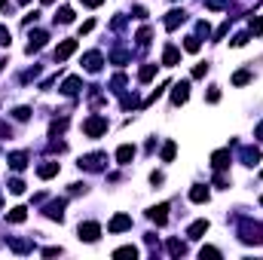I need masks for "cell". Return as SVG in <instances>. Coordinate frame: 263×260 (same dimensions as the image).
<instances>
[{"instance_id":"obj_46","label":"cell","mask_w":263,"mask_h":260,"mask_svg":"<svg viewBox=\"0 0 263 260\" xmlns=\"http://www.w3.org/2000/svg\"><path fill=\"white\" fill-rule=\"evenodd\" d=\"M257 135H260V138H263V123H260V126H257Z\"/></svg>"},{"instance_id":"obj_49","label":"cell","mask_w":263,"mask_h":260,"mask_svg":"<svg viewBox=\"0 0 263 260\" xmlns=\"http://www.w3.org/2000/svg\"><path fill=\"white\" fill-rule=\"evenodd\" d=\"M3 64H6V61H0V67H3Z\"/></svg>"},{"instance_id":"obj_23","label":"cell","mask_w":263,"mask_h":260,"mask_svg":"<svg viewBox=\"0 0 263 260\" xmlns=\"http://www.w3.org/2000/svg\"><path fill=\"white\" fill-rule=\"evenodd\" d=\"M55 22L71 25V22H74V9H71V6H61V9H58V15H55Z\"/></svg>"},{"instance_id":"obj_48","label":"cell","mask_w":263,"mask_h":260,"mask_svg":"<svg viewBox=\"0 0 263 260\" xmlns=\"http://www.w3.org/2000/svg\"><path fill=\"white\" fill-rule=\"evenodd\" d=\"M0 205H3V196H0Z\"/></svg>"},{"instance_id":"obj_4","label":"cell","mask_w":263,"mask_h":260,"mask_svg":"<svg viewBox=\"0 0 263 260\" xmlns=\"http://www.w3.org/2000/svg\"><path fill=\"white\" fill-rule=\"evenodd\" d=\"M187 98H190V83H174L171 86V104H174V107H181Z\"/></svg>"},{"instance_id":"obj_37","label":"cell","mask_w":263,"mask_h":260,"mask_svg":"<svg viewBox=\"0 0 263 260\" xmlns=\"http://www.w3.org/2000/svg\"><path fill=\"white\" fill-rule=\"evenodd\" d=\"M208 74V64H196L193 67V77H205Z\"/></svg>"},{"instance_id":"obj_8","label":"cell","mask_w":263,"mask_h":260,"mask_svg":"<svg viewBox=\"0 0 263 260\" xmlns=\"http://www.w3.org/2000/svg\"><path fill=\"white\" fill-rule=\"evenodd\" d=\"M147 217H150L153 223H159V227H162V223L168 220V205H165V202H162V205H153L150 211H147Z\"/></svg>"},{"instance_id":"obj_14","label":"cell","mask_w":263,"mask_h":260,"mask_svg":"<svg viewBox=\"0 0 263 260\" xmlns=\"http://www.w3.org/2000/svg\"><path fill=\"white\" fill-rule=\"evenodd\" d=\"M80 86H83L80 77H67V80L61 83V92H64V95H77V92H80Z\"/></svg>"},{"instance_id":"obj_27","label":"cell","mask_w":263,"mask_h":260,"mask_svg":"<svg viewBox=\"0 0 263 260\" xmlns=\"http://www.w3.org/2000/svg\"><path fill=\"white\" fill-rule=\"evenodd\" d=\"M174 153H178V144L168 141V144L162 147V162H171V159H174Z\"/></svg>"},{"instance_id":"obj_32","label":"cell","mask_w":263,"mask_h":260,"mask_svg":"<svg viewBox=\"0 0 263 260\" xmlns=\"http://www.w3.org/2000/svg\"><path fill=\"white\" fill-rule=\"evenodd\" d=\"M248 80H251V74H248V71H239V74L233 77V83H236V86H245Z\"/></svg>"},{"instance_id":"obj_36","label":"cell","mask_w":263,"mask_h":260,"mask_svg":"<svg viewBox=\"0 0 263 260\" xmlns=\"http://www.w3.org/2000/svg\"><path fill=\"white\" fill-rule=\"evenodd\" d=\"M230 43H233V46H245V43H248V34H236Z\"/></svg>"},{"instance_id":"obj_10","label":"cell","mask_w":263,"mask_h":260,"mask_svg":"<svg viewBox=\"0 0 263 260\" xmlns=\"http://www.w3.org/2000/svg\"><path fill=\"white\" fill-rule=\"evenodd\" d=\"M74 52H77V40H64V43H58V49H55V61L71 58Z\"/></svg>"},{"instance_id":"obj_3","label":"cell","mask_w":263,"mask_h":260,"mask_svg":"<svg viewBox=\"0 0 263 260\" xmlns=\"http://www.w3.org/2000/svg\"><path fill=\"white\" fill-rule=\"evenodd\" d=\"M98 236H101V227H98L95 220L80 223V239H83V242H98Z\"/></svg>"},{"instance_id":"obj_18","label":"cell","mask_w":263,"mask_h":260,"mask_svg":"<svg viewBox=\"0 0 263 260\" xmlns=\"http://www.w3.org/2000/svg\"><path fill=\"white\" fill-rule=\"evenodd\" d=\"M178 61H181V52L174 49V46H165V52H162V64L171 67V64H178Z\"/></svg>"},{"instance_id":"obj_39","label":"cell","mask_w":263,"mask_h":260,"mask_svg":"<svg viewBox=\"0 0 263 260\" xmlns=\"http://www.w3.org/2000/svg\"><path fill=\"white\" fill-rule=\"evenodd\" d=\"M196 31H199V34H205V37H208V34H211V28H208V22H199V25H196Z\"/></svg>"},{"instance_id":"obj_9","label":"cell","mask_w":263,"mask_h":260,"mask_svg":"<svg viewBox=\"0 0 263 260\" xmlns=\"http://www.w3.org/2000/svg\"><path fill=\"white\" fill-rule=\"evenodd\" d=\"M107 230L110 233H122V230H132V217L129 214H116L110 223H107Z\"/></svg>"},{"instance_id":"obj_34","label":"cell","mask_w":263,"mask_h":260,"mask_svg":"<svg viewBox=\"0 0 263 260\" xmlns=\"http://www.w3.org/2000/svg\"><path fill=\"white\" fill-rule=\"evenodd\" d=\"M248 28H251V34H263V19H251Z\"/></svg>"},{"instance_id":"obj_25","label":"cell","mask_w":263,"mask_h":260,"mask_svg":"<svg viewBox=\"0 0 263 260\" xmlns=\"http://www.w3.org/2000/svg\"><path fill=\"white\" fill-rule=\"evenodd\" d=\"M153 77H156V64H144L141 74H138V80H141V83H150Z\"/></svg>"},{"instance_id":"obj_38","label":"cell","mask_w":263,"mask_h":260,"mask_svg":"<svg viewBox=\"0 0 263 260\" xmlns=\"http://www.w3.org/2000/svg\"><path fill=\"white\" fill-rule=\"evenodd\" d=\"M208 101H211V104H214V101H220V89H217V86H214L211 92H208Z\"/></svg>"},{"instance_id":"obj_7","label":"cell","mask_w":263,"mask_h":260,"mask_svg":"<svg viewBox=\"0 0 263 260\" xmlns=\"http://www.w3.org/2000/svg\"><path fill=\"white\" fill-rule=\"evenodd\" d=\"M184 22H187V12H184V9H171V12L165 15V28H168V31H178Z\"/></svg>"},{"instance_id":"obj_47","label":"cell","mask_w":263,"mask_h":260,"mask_svg":"<svg viewBox=\"0 0 263 260\" xmlns=\"http://www.w3.org/2000/svg\"><path fill=\"white\" fill-rule=\"evenodd\" d=\"M43 3H55V0H43Z\"/></svg>"},{"instance_id":"obj_40","label":"cell","mask_w":263,"mask_h":260,"mask_svg":"<svg viewBox=\"0 0 263 260\" xmlns=\"http://www.w3.org/2000/svg\"><path fill=\"white\" fill-rule=\"evenodd\" d=\"M0 12H12V0H0Z\"/></svg>"},{"instance_id":"obj_30","label":"cell","mask_w":263,"mask_h":260,"mask_svg":"<svg viewBox=\"0 0 263 260\" xmlns=\"http://www.w3.org/2000/svg\"><path fill=\"white\" fill-rule=\"evenodd\" d=\"M138 43H141V46H147L150 43V28H141V31H138V37H135Z\"/></svg>"},{"instance_id":"obj_42","label":"cell","mask_w":263,"mask_h":260,"mask_svg":"<svg viewBox=\"0 0 263 260\" xmlns=\"http://www.w3.org/2000/svg\"><path fill=\"white\" fill-rule=\"evenodd\" d=\"M226 31H230V22H223V25L217 28V34H214V37H223V34H226Z\"/></svg>"},{"instance_id":"obj_17","label":"cell","mask_w":263,"mask_h":260,"mask_svg":"<svg viewBox=\"0 0 263 260\" xmlns=\"http://www.w3.org/2000/svg\"><path fill=\"white\" fill-rule=\"evenodd\" d=\"M37 175H40L43 181H49V178H55V175H58V162H43V165L37 168Z\"/></svg>"},{"instance_id":"obj_2","label":"cell","mask_w":263,"mask_h":260,"mask_svg":"<svg viewBox=\"0 0 263 260\" xmlns=\"http://www.w3.org/2000/svg\"><path fill=\"white\" fill-rule=\"evenodd\" d=\"M104 162H107V153H89L80 159V168H89V171H101Z\"/></svg>"},{"instance_id":"obj_1","label":"cell","mask_w":263,"mask_h":260,"mask_svg":"<svg viewBox=\"0 0 263 260\" xmlns=\"http://www.w3.org/2000/svg\"><path fill=\"white\" fill-rule=\"evenodd\" d=\"M83 132L89 135V138H98V135H104V132H107V119L95 113V116H89V119L83 123Z\"/></svg>"},{"instance_id":"obj_28","label":"cell","mask_w":263,"mask_h":260,"mask_svg":"<svg viewBox=\"0 0 263 260\" xmlns=\"http://www.w3.org/2000/svg\"><path fill=\"white\" fill-rule=\"evenodd\" d=\"M184 49H187V52H199V49H202L199 37H187V40H184Z\"/></svg>"},{"instance_id":"obj_15","label":"cell","mask_w":263,"mask_h":260,"mask_svg":"<svg viewBox=\"0 0 263 260\" xmlns=\"http://www.w3.org/2000/svg\"><path fill=\"white\" fill-rule=\"evenodd\" d=\"M6 162H9V168L22 171V168L28 165V153H22V150H19V153H9V159H6Z\"/></svg>"},{"instance_id":"obj_21","label":"cell","mask_w":263,"mask_h":260,"mask_svg":"<svg viewBox=\"0 0 263 260\" xmlns=\"http://www.w3.org/2000/svg\"><path fill=\"white\" fill-rule=\"evenodd\" d=\"M168 254L171 257H184L187 254V245H184V242H178V239H168Z\"/></svg>"},{"instance_id":"obj_19","label":"cell","mask_w":263,"mask_h":260,"mask_svg":"<svg viewBox=\"0 0 263 260\" xmlns=\"http://www.w3.org/2000/svg\"><path fill=\"white\" fill-rule=\"evenodd\" d=\"M202 233H208V220H196V223H190V230H187L190 239H202Z\"/></svg>"},{"instance_id":"obj_41","label":"cell","mask_w":263,"mask_h":260,"mask_svg":"<svg viewBox=\"0 0 263 260\" xmlns=\"http://www.w3.org/2000/svg\"><path fill=\"white\" fill-rule=\"evenodd\" d=\"M92 28H95V22H92V19H89V22H83V28H80V34H89Z\"/></svg>"},{"instance_id":"obj_13","label":"cell","mask_w":263,"mask_h":260,"mask_svg":"<svg viewBox=\"0 0 263 260\" xmlns=\"http://www.w3.org/2000/svg\"><path fill=\"white\" fill-rule=\"evenodd\" d=\"M135 159V147L132 144H122L119 150H116V162H122V165H129Z\"/></svg>"},{"instance_id":"obj_24","label":"cell","mask_w":263,"mask_h":260,"mask_svg":"<svg viewBox=\"0 0 263 260\" xmlns=\"http://www.w3.org/2000/svg\"><path fill=\"white\" fill-rule=\"evenodd\" d=\"M242 159L248 162V165H254V162L260 159V150H257V147H245V150H242Z\"/></svg>"},{"instance_id":"obj_12","label":"cell","mask_w":263,"mask_h":260,"mask_svg":"<svg viewBox=\"0 0 263 260\" xmlns=\"http://www.w3.org/2000/svg\"><path fill=\"white\" fill-rule=\"evenodd\" d=\"M230 159H233V156H230V150H217V153H211V165H214L217 171L230 165Z\"/></svg>"},{"instance_id":"obj_35","label":"cell","mask_w":263,"mask_h":260,"mask_svg":"<svg viewBox=\"0 0 263 260\" xmlns=\"http://www.w3.org/2000/svg\"><path fill=\"white\" fill-rule=\"evenodd\" d=\"M0 46H9V28L0 25Z\"/></svg>"},{"instance_id":"obj_6","label":"cell","mask_w":263,"mask_h":260,"mask_svg":"<svg viewBox=\"0 0 263 260\" xmlns=\"http://www.w3.org/2000/svg\"><path fill=\"white\" fill-rule=\"evenodd\" d=\"M101 52H86V55H83V67H86V71H89V74H98L101 71Z\"/></svg>"},{"instance_id":"obj_20","label":"cell","mask_w":263,"mask_h":260,"mask_svg":"<svg viewBox=\"0 0 263 260\" xmlns=\"http://www.w3.org/2000/svg\"><path fill=\"white\" fill-rule=\"evenodd\" d=\"M208 196H211V193H208V187H202V184H196V187L190 190V199L193 202H208Z\"/></svg>"},{"instance_id":"obj_29","label":"cell","mask_w":263,"mask_h":260,"mask_svg":"<svg viewBox=\"0 0 263 260\" xmlns=\"http://www.w3.org/2000/svg\"><path fill=\"white\" fill-rule=\"evenodd\" d=\"M9 193H15V196H19V193H25V181L12 178V181H9Z\"/></svg>"},{"instance_id":"obj_33","label":"cell","mask_w":263,"mask_h":260,"mask_svg":"<svg viewBox=\"0 0 263 260\" xmlns=\"http://www.w3.org/2000/svg\"><path fill=\"white\" fill-rule=\"evenodd\" d=\"M199 257H202V260H205V257H220V251H217V248H211V245H205V248L199 251Z\"/></svg>"},{"instance_id":"obj_45","label":"cell","mask_w":263,"mask_h":260,"mask_svg":"<svg viewBox=\"0 0 263 260\" xmlns=\"http://www.w3.org/2000/svg\"><path fill=\"white\" fill-rule=\"evenodd\" d=\"M80 3H86V6H101L104 0H80Z\"/></svg>"},{"instance_id":"obj_44","label":"cell","mask_w":263,"mask_h":260,"mask_svg":"<svg viewBox=\"0 0 263 260\" xmlns=\"http://www.w3.org/2000/svg\"><path fill=\"white\" fill-rule=\"evenodd\" d=\"M0 138H9V126L6 123H0Z\"/></svg>"},{"instance_id":"obj_5","label":"cell","mask_w":263,"mask_h":260,"mask_svg":"<svg viewBox=\"0 0 263 260\" xmlns=\"http://www.w3.org/2000/svg\"><path fill=\"white\" fill-rule=\"evenodd\" d=\"M46 40H49V34H46V31H34V34H31V40H28V55L40 52V49L46 46Z\"/></svg>"},{"instance_id":"obj_43","label":"cell","mask_w":263,"mask_h":260,"mask_svg":"<svg viewBox=\"0 0 263 260\" xmlns=\"http://www.w3.org/2000/svg\"><path fill=\"white\" fill-rule=\"evenodd\" d=\"M55 254H61V248H46L43 251V257H55Z\"/></svg>"},{"instance_id":"obj_26","label":"cell","mask_w":263,"mask_h":260,"mask_svg":"<svg viewBox=\"0 0 263 260\" xmlns=\"http://www.w3.org/2000/svg\"><path fill=\"white\" fill-rule=\"evenodd\" d=\"M113 257H132V260H135V257H138V248H135V245H122V248L113 251Z\"/></svg>"},{"instance_id":"obj_22","label":"cell","mask_w":263,"mask_h":260,"mask_svg":"<svg viewBox=\"0 0 263 260\" xmlns=\"http://www.w3.org/2000/svg\"><path fill=\"white\" fill-rule=\"evenodd\" d=\"M9 248H12V251H19V254H25V251H31L34 245H31L28 239H9Z\"/></svg>"},{"instance_id":"obj_11","label":"cell","mask_w":263,"mask_h":260,"mask_svg":"<svg viewBox=\"0 0 263 260\" xmlns=\"http://www.w3.org/2000/svg\"><path fill=\"white\" fill-rule=\"evenodd\" d=\"M46 217H49V220H61V217H64V199L49 202V205H46Z\"/></svg>"},{"instance_id":"obj_50","label":"cell","mask_w":263,"mask_h":260,"mask_svg":"<svg viewBox=\"0 0 263 260\" xmlns=\"http://www.w3.org/2000/svg\"><path fill=\"white\" fill-rule=\"evenodd\" d=\"M260 202H263V199H260Z\"/></svg>"},{"instance_id":"obj_31","label":"cell","mask_w":263,"mask_h":260,"mask_svg":"<svg viewBox=\"0 0 263 260\" xmlns=\"http://www.w3.org/2000/svg\"><path fill=\"white\" fill-rule=\"evenodd\" d=\"M12 116H15V119H22V123H25V119L31 116V107H15V110H12Z\"/></svg>"},{"instance_id":"obj_16","label":"cell","mask_w":263,"mask_h":260,"mask_svg":"<svg viewBox=\"0 0 263 260\" xmlns=\"http://www.w3.org/2000/svg\"><path fill=\"white\" fill-rule=\"evenodd\" d=\"M25 217H28V208H22V205H15V208H9V211H6V220L9 223H25Z\"/></svg>"}]
</instances>
